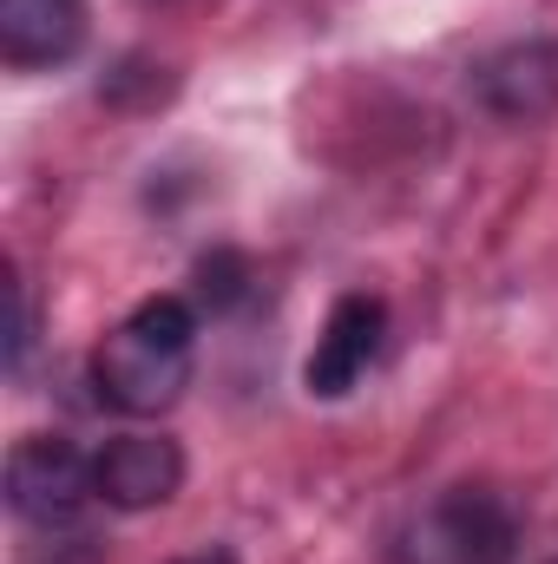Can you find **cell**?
Wrapping results in <instances>:
<instances>
[{
  "instance_id": "cell-6",
  "label": "cell",
  "mask_w": 558,
  "mask_h": 564,
  "mask_svg": "<svg viewBox=\"0 0 558 564\" xmlns=\"http://www.w3.org/2000/svg\"><path fill=\"white\" fill-rule=\"evenodd\" d=\"M93 479H99V499L112 512H151V506H171L178 499L184 453L164 433H119V440H106L93 453Z\"/></svg>"
},
{
  "instance_id": "cell-7",
  "label": "cell",
  "mask_w": 558,
  "mask_h": 564,
  "mask_svg": "<svg viewBox=\"0 0 558 564\" xmlns=\"http://www.w3.org/2000/svg\"><path fill=\"white\" fill-rule=\"evenodd\" d=\"M86 46V0H0V59L20 73L66 66Z\"/></svg>"
},
{
  "instance_id": "cell-3",
  "label": "cell",
  "mask_w": 558,
  "mask_h": 564,
  "mask_svg": "<svg viewBox=\"0 0 558 564\" xmlns=\"http://www.w3.org/2000/svg\"><path fill=\"white\" fill-rule=\"evenodd\" d=\"M93 499H99L93 459L66 433H26L7 453V506L26 525H73Z\"/></svg>"
},
{
  "instance_id": "cell-2",
  "label": "cell",
  "mask_w": 558,
  "mask_h": 564,
  "mask_svg": "<svg viewBox=\"0 0 558 564\" xmlns=\"http://www.w3.org/2000/svg\"><path fill=\"white\" fill-rule=\"evenodd\" d=\"M519 506L493 486H447L395 539V564H513Z\"/></svg>"
},
{
  "instance_id": "cell-9",
  "label": "cell",
  "mask_w": 558,
  "mask_h": 564,
  "mask_svg": "<svg viewBox=\"0 0 558 564\" xmlns=\"http://www.w3.org/2000/svg\"><path fill=\"white\" fill-rule=\"evenodd\" d=\"M7 295H13V335H7V361L20 368V361H26V341H33V308H26V282H13Z\"/></svg>"
},
{
  "instance_id": "cell-4",
  "label": "cell",
  "mask_w": 558,
  "mask_h": 564,
  "mask_svg": "<svg viewBox=\"0 0 558 564\" xmlns=\"http://www.w3.org/2000/svg\"><path fill=\"white\" fill-rule=\"evenodd\" d=\"M382 335H388L382 295H368V289L335 295V308H329V322H322V335H315V348H309V361H302V388H309L315 401L355 394V381H362V375L375 368V355H382Z\"/></svg>"
},
{
  "instance_id": "cell-11",
  "label": "cell",
  "mask_w": 558,
  "mask_h": 564,
  "mask_svg": "<svg viewBox=\"0 0 558 564\" xmlns=\"http://www.w3.org/2000/svg\"><path fill=\"white\" fill-rule=\"evenodd\" d=\"M552 564H558V558H552Z\"/></svg>"
},
{
  "instance_id": "cell-10",
  "label": "cell",
  "mask_w": 558,
  "mask_h": 564,
  "mask_svg": "<svg viewBox=\"0 0 558 564\" xmlns=\"http://www.w3.org/2000/svg\"><path fill=\"white\" fill-rule=\"evenodd\" d=\"M171 564H237L224 545H211V552H191V558H171Z\"/></svg>"
},
{
  "instance_id": "cell-8",
  "label": "cell",
  "mask_w": 558,
  "mask_h": 564,
  "mask_svg": "<svg viewBox=\"0 0 558 564\" xmlns=\"http://www.w3.org/2000/svg\"><path fill=\"white\" fill-rule=\"evenodd\" d=\"M250 289H257V270H250V257H244V250H230V243L204 250V257H197V270H191V295H197V308H204V315H230V308H244V302H250Z\"/></svg>"
},
{
  "instance_id": "cell-1",
  "label": "cell",
  "mask_w": 558,
  "mask_h": 564,
  "mask_svg": "<svg viewBox=\"0 0 558 564\" xmlns=\"http://www.w3.org/2000/svg\"><path fill=\"white\" fill-rule=\"evenodd\" d=\"M191 368H197V302L184 295H144L93 348V388L126 421H158L164 408H178Z\"/></svg>"
},
{
  "instance_id": "cell-5",
  "label": "cell",
  "mask_w": 558,
  "mask_h": 564,
  "mask_svg": "<svg viewBox=\"0 0 558 564\" xmlns=\"http://www.w3.org/2000/svg\"><path fill=\"white\" fill-rule=\"evenodd\" d=\"M473 93L506 126H539L558 112V46L552 40H513L473 66Z\"/></svg>"
}]
</instances>
